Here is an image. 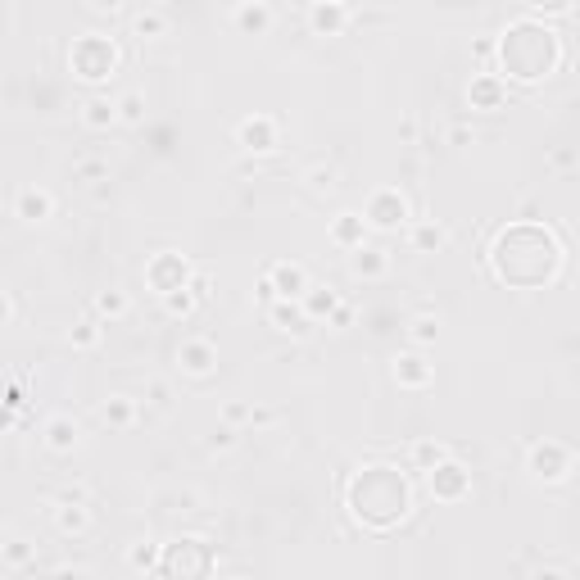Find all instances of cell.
I'll use <instances>...</instances> for the list:
<instances>
[{
  "mask_svg": "<svg viewBox=\"0 0 580 580\" xmlns=\"http://www.w3.org/2000/svg\"><path fill=\"white\" fill-rule=\"evenodd\" d=\"M408 508H413V490H408V481L395 468H363L350 481V513L363 526L385 530V526L404 522Z\"/></svg>",
  "mask_w": 580,
  "mask_h": 580,
  "instance_id": "obj_1",
  "label": "cell"
},
{
  "mask_svg": "<svg viewBox=\"0 0 580 580\" xmlns=\"http://www.w3.org/2000/svg\"><path fill=\"white\" fill-rule=\"evenodd\" d=\"M530 36H535V42L526 46L522 23H517L513 32H504V42H499V55H504V68H508V77H522V82H539V77H549L553 59H545V50H549V55H558V46H553V32L535 27Z\"/></svg>",
  "mask_w": 580,
  "mask_h": 580,
  "instance_id": "obj_2",
  "label": "cell"
},
{
  "mask_svg": "<svg viewBox=\"0 0 580 580\" xmlns=\"http://www.w3.org/2000/svg\"><path fill=\"white\" fill-rule=\"evenodd\" d=\"M68 64H73L77 77H87V82H104V77L119 68V46H113V36H104V32H82L68 50Z\"/></svg>",
  "mask_w": 580,
  "mask_h": 580,
  "instance_id": "obj_3",
  "label": "cell"
},
{
  "mask_svg": "<svg viewBox=\"0 0 580 580\" xmlns=\"http://www.w3.org/2000/svg\"><path fill=\"white\" fill-rule=\"evenodd\" d=\"M159 576L164 580H209L213 576V549L205 539H177L159 558Z\"/></svg>",
  "mask_w": 580,
  "mask_h": 580,
  "instance_id": "obj_4",
  "label": "cell"
},
{
  "mask_svg": "<svg viewBox=\"0 0 580 580\" xmlns=\"http://www.w3.org/2000/svg\"><path fill=\"white\" fill-rule=\"evenodd\" d=\"M359 218H363L367 227H376V231H395V227H404V222L413 218V205H408V196H404L399 186H381Z\"/></svg>",
  "mask_w": 580,
  "mask_h": 580,
  "instance_id": "obj_5",
  "label": "cell"
},
{
  "mask_svg": "<svg viewBox=\"0 0 580 580\" xmlns=\"http://www.w3.org/2000/svg\"><path fill=\"white\" fill-rule=\"evenodd\" d=\"M145 282H150V290H154V295L190 290V263H186L182 254L164 250V254H154V259L145 263Z\"/></svg>",
  "mask_w": 580,
  "mask_h": 580,
  "instance_id": "obj_6",
  "label": "cell"
},
{
  "mask_svg": "<svg viewBox=\"0 0 580 580\" xmlns=\"http://www.w3.org/2000/svg\"><path fill=\"white\" fill-rule=\"evenodd\" d=\"M571 462H576V453L567 445H558V440L530 445V453H526V468H530L535 481H567L571 476Z\"/></svg>",
  "mask_w": 580,
  "mask_h": 580,
  "instance_id": "obj_7",
  "label": "cell"
},
{
  "mask_svg": "<svg viewBox=\"0 0 580 580\" xmlns=\"http://www.w3.org/2000/svg\"><path fill=\"white\" fill-rule=\"evenodd\" d=\"M259 290H263V299H299L308 290V273L299 263H273Z\"/></svg>",
  "mask_w": 580,
  "mask_h": 580,
  "instance_id": "obj_8",
  "label": "cell"
},
{
  "mask_svg": "<svg viewBox=\"0 0 580 580\" xmlns=\"http://www.w3.org/2000/svg\"><path fill=\"white\" fill-rule=\"evenodd\" d=\"M236 141L254 154H267V150H277L282 145V123L273 119V113H254V119H245L236 128Z\"/></svg>",
  "mask_w": 580,
  "mask_h": 580,
  "instance_id": "obj_9",
  "label": "cell"
},
{
  "mask_svg": "<svg viewBox=\"0 0 580 580\" xmlns=\"http://www.w3.org/2000/svg\"><path fill=\"white\" fill-rule=\"evenodd\" d=\"M427 481H431V494L440 499V504H453V499H462L472 490V481H468V468H462V462H440L436 472H427Z\"/></svg>",
  "mask_w": 580,
  "mask_h": 580,
  "instance_id": "obj_10",
  "label": "cell"
},
{
  "mask_svg": "<svg viewBox=\"0 0 580 580\" xmlns=\"http://www.w3.org/2000/svg\"><path fill=\"white\" fill-rule=\"evenodd\" d=\"M177 367L186 372V376H196V381H205L213 367H218V350H213V340H182V350H177Z\"/></svg>",
  "mask_w": 580,
  "mask_h": 580,
  "instance_id": "obj_11",
  "label": "cell"
},
{
  "mask_svg": "<svg viewBox=\"0 0 580 580\" xmlns=\"http://www.w3.org/2000/svg\"><path fill=\"white\" fill-rule=\"evenodd\" d=\"M14 213H19L23 222H46V218L55 213V196H50L46 186H27V190H19Z\"/></svg>",
  "mask_w": 580,
  "mask_h": 580,
  "instance_id": "obj_12",
  "label": "cell"
},
{
  "mask_svg": "<svg viewBox=\"0 0 580 580\" xmlns=\"http://www.w3.org/2000/svg\"><path fill=\"white\" fill-rule=\"evenodd\" d=\"M504 96H508V82H504V77H494V73L472 77V91H468L472 109H504Z\"/></svg>",
  "mask_w": 580,
  "mask_h": 580,
  "instance_id": "obj_13",
  "label": "cell"
},
{
  "mask_svg": "<svg viewBox=\"0 0 580 580\" xmlns=\"http://www.w3.org/2000/svg\"><path fill=\"white\" fill-rule=\"evenodd\" d=\"M395 381L404 385V391H421V385H431V363L421 354H395Z\"/></svg>",
  "mask_w": 580,
  "mask_h": 580,
  "instance_id": "obj_14",
  "label": "cell"
},
{
  "mask_svg": "<svg viewBox=\"0 0 580 580\" xmlns=\"http://www.w3.org/2000/svg\"><path fill=\"white\" fill-rule=\"evenodd\" d=\"M331 241L340 245V250H363V241H367V222L359 218V213H340L336 222H331Z\"/></svg>",
  "mask_w": 580,
  "mask_h": 580,
  "instance_id": "obj_15",
  "label": "cell"
},
{
  "mask_svg": "<svg viewBox=\"0 0 580 580\" xmlns=\"http://www.w3.org/2000/svg\"><path fill=\"white\" fill-rule=\"evenodd\" d=\"M299 308H304L308 322H318V318H331L336 308H340V295H336L331 286H308V290L299 295Z\"/></svg>",
  "mask_w": 580,
  "mask_h": 580,
  "instance_id": "obj_16",
  "label": "cell"
},
{
  "mask_svg": "<svg viewBox=\"0 0 580 580\" xmlns=\"http://www.w3.org/2000/svg\"><path fill=\"white\" fill-rule=\"evenodd\" d=\"M354 19V10L350 5H308V23H313V32L318 36H336L344 23Z\"/></svg>",
  "mask_w": 580,
  "mask_h": 580,
  "instance_id": "obj_17",
  "label": "cell"
},
{
  "mask_svg": "<svg viewBox=\"0 0 580 580\" xmlns=\"http://www.w3.org/2000/svg\"><path fill=\"white\" fill-rule=\"evenodd\" d=\"M46 445L55 453H73L77 445H82V427H77L73 417H50L46 421Z\"/></svg>",
  "mask_w": 580,
  "mask_h": 580,
  "instance_id": "obj_18",
  "label": "cell"
},
{
  "mask_svg": "<svg viewBox=\"0 0 580 580\" xmlns=\"http://www.w3.org/2000/svg\"><path fill=\"white\" fill-rule=\"evenodd\" d=\"M267 318H273V327L277 331H308V318H304V308H299V299H273L267 304Z\"/></svg>",
  "mask_w": 580,
  "mask_h": 580,
  "instance_id": "obj_19",
  "label": "cell"
},
{
  "mask_svg": "<svg viewBox=\"0 0 580 580\" xmlns=\"http://www.w3.org/2000/svg\"><path fill=\"white\" fill-rule=\"evenodd\" d=\"M231 19H236L241 32L259 36V32L273 27V5H236V10H231Z\"/></svg>",
  "mask_w": 580,
  "mask_h": 580,
  "instance_id": "obj_20",
  "label": "cell"
},
{
  "mask_svg": "<svg viewBox=\"0 0 580 580\" xmlns=\"http://www.w3.org/2000/svg\"><path fill=\"white\" fill-rule=\"evenodd\" d=\"M453 453H449V445H440V440H417L413 445V468L417 472H436L440 462H449Z\"/></svg>",
  "mask_w": 580,
  "mask_h": 580,
  "instance_id": "obj_21",
  "label": "cell"
},
{
  "mask_svg": "<svg viewBox=\"0 0 580 580\" xmlns=\"http://www.w3.org/2000/svg\"><path fill=\"white\" fill-rule=\"evenodd\" d=\"M82 123L96 128V132H104V128L119 123V109H113V100H104V96H91V100L82 104Z\"/></svg>",
  "mask_w": 580,
  "mask_h": 580,
  "instance_id": "obj_22",
  "label": "cell"
},
{
  "mask_svg": "<svg viewBox=\"0 0 580 580\" xmlns=\"http://www.w3.org/2000/svg\"><path fill=\"white\" fill-rule=\"evenodd\" d=\"M55 526L59 530H87L91 526V513L82 508V494H68V504L55 508Z\"/></svg>",
  "mask_w": 580,
  "mask_h": 580,
  "instance_id": "obj_23",
  "label": "cell"
},
{
  "mask_svg": "<svg viewBox=\"0 0 580 580\" xmlns=\"http://www.w3.org/2000/svg\"><path fill=\"white\" fill-rule=\"evenodd\" d=\"M159 558H164V549L154 545V539H136V545H128V567L132 571H159Z\"/></svg>",
  "mask_w": 580,
  "mask_h": 580,
  "instance_id": "obj_24",
  "label": "cell"
},
{
  "mask_svg": "<svg viewBox=\"0 0 580 580\" xmlns=\"http://www.w3.org/2000/svg\"><path fill=\"white\" fill-rule=\"evenodd\" d=\"M385 267H391V254L385 250H354V277H381Z\"/></svg>",
  "mask_w": 580,
  "mask_h": 580,
  "instance_id": "obj_25",
  "label": "cell"
},
{
  "mask_svg": "<svg viewBox=\"0 0 580 580\" xmlns=\"http://www.w3.org/2000/svg\"><path fill=\"white\" fill-rule=\"evenodd\" d=\"M132 32L136 36H164L168 32V10H141V14H132Z\"/></svg>",
  "mask_w": 580,
  "mask_h": 580,
  "instance_id": "obj_26",
  "label": "cell"
},
{
  "mask_svg": "<svg viewBox=\"0 0 580 580\" xmlns=\"http://www.w3.org/2000/svg\"><path fill=\"white\" fill-rule=\"evenodd\" d=\"M440 245H445V227H436V222H417L413 227V250L417 254H431Z\"/></svg>",
  "mask_w": 580,
  "mask_h": 580,
  "instance_id": "obj_27",
  "label": "cell"
},
{
  "mask_svg": "<svg viewBox=\"0 0 580 580\" xmlns=\"http://www.w3.org/2000/svg\"><path fill=\"white\" fill-rule=\"evenodd\" d=\"M128 308H132L128 290H100V295H96V313H100V318H123Z\"/></svg>",
  "mask_w": 580,
  "mask_h": 580,
  "instance_id": "obj_28",
  "label": "cell"
},
{
  "mask_svg": "<svg viewBox=\"0 0 580 580\" xmlns=\"http://www.w3.org/2000/svg\"><path fill=\"white\" fill-rule=\"evenodd\" d=\"M100 413H104V421H113V427H128V421L136 417V404L128 395H109V404Z\"/></svg>",
  "mask_w": 580,
  "mask_h": 580,
  "instance_id": "obj_29",
  "label": "cell"
},
{
  "mask_svg": "<svg viewBox=\"0 0 580 580\" xmlns=\"http://www.w3.org/2000/svg\"><path fill=\"white\" fill-rule=\"evenodd\" d=\"M113 109H119L123 123H141V119H145V96H141V91H128L123 100H113Z\"/></svg>",
  "mask_w": 580,
  "mask_h": 580,
  "instance_id": "obj_30",
  "label": "cell"
},
{
  "mask_svg": "<svg viewBox=\"0 0 580 580\" xmlns=\"http://www.w3.org/2000/svg\"><path fill=\"white\" fill-rule=\"evenodd\" d=\"M436 331H440V322H436V318H417V322H413V340H417V344H431V340H436Z\"/></svg>",
  "mask_w": 580,
  "mask_h": 580,
  "instance_id": "obj_31",
  "label": "cell"
},
{
  "mask_svg": "<svg viewBox=\"0 0 580 580\" xmlns=\"http://www.w3.org/2000/svg\"><path fill=\"white\" fill-rule=\"evenodd\" d=\"M96 340H100V327H96V322H77V331H73V344H82V350H91Z\"/></svg>",
  "mask_w": 580,
  "mask_h": 580,
  "instance_id": "obj_32",
  "label": "cell"
},
{
  "mask_svg": "<svg viewBox=\"0 0 580 580\" xmlns=\"http://www.w3.org/2000/svg\"><path fill=\"white\" fill-rule=\"evenodd\" d=\"M164 304H168V313H190V295H186V290L164 295Z\"/></svg>",
  "mask_w": 580,
  "mask_h": 580,
  "instance_id": "obj_33",
  "label": "cell"
},
{
  "mask_svg": "<svg viewBox=\"0 0 580 580\" xmlns=\"http://www.w3.org/2000/svg\"><path fill=\"white\" fill-rule=\"evenodd\" d=\"M308 177H313V182H308V186H318V190H322V186H327V190L336 186V173H331V168H313V173H308Z\"/></svg>",
  "mask_w": 580,
  "mask_h": 580,
  "instance_id": "obj_34",
  "label": "cell"
},
{
  "mask_svg": "<svg viewBox=\"0 0 580 580\" xmlns=\"http://www.w3.org/2000/svg\"><path fill=\"white\" fill-rule=\"evenodd\" d=\"M5 558H10V562H27V558H32V549L23 545V539H14V545L5 549Z\"/></svg>",
  "mask_w": 580,
  "mask_h": 580,
  "instance_id": "obj_35",
  "label": "cell"
},
{
  "mask_svg": "<svg viewBox=\"0 0 580 580\" xmlns=\"http://www.w3.org/2000/svg\"><path fill=\"white\" fill-rule=\"evenodd\" d=\"M245 417H254L250 404H227V421H245Z\"/></svg>",
  "mask_w": 580,
  "mask_h": 580,
  "instance_id": "obj_36",
  "label": "cell"
},
{
  "mask_svg": "<svg viewBox=\"0 0 580 580\" xmlns=\"http://www.w3.org/2000/svg\"><path fill=\"white\" fill-rule=\"evenodd\" d=\"M535 580H567L562 567H545V571H535Z\"/></svg>",
  "mask_w": 580,
  "mask_h": 580,
  "instance_id": "obj_37",
  "label": "cell"
},
{
  "mask_svg": "<svg viewBox=\"0 0 580 580\" xmlns=\"http://www.w3.org/2000/svg\"><path fill=\"white\" fill-rule=\"evenodd\" d=\"M50 580H87V571H55Z\"/></svg>",
  "mask_w": 580,
  "mask_h": 580,
  "instance_id": "obj_38",
  "label": "cell"
},
{
  "mask_svg": "<svg viewBox=\"0 0 580 580\" xmlns=\"http://www.w3.org/2000/svg\"><path fill=\"white\" fill-rule=\"evenodd\" d=\"M10 322V295H0V327Z\"/></svg>",
  "mask_w": 580,
  "mask_h": 580,
  "instance_id": "obj_39",
  "label": "cell"
},
{
  "mask_svg": "<svg viewBox=\"0 0 580 580\" xmlns=\"http://www.w3.org/2000/svg\"><path fill=\"white\" fill-rule=\"evenodd\" d=\"M0 427H14V417H10L5 408H0Z\"/></svg>",
  "mask_w": 580,
  "mask_h": 580,
  "instance_id": "obj_40",
  "label": "cell"
},
{
  "mask_svg": "<svg viewBox=\"0 0 580 580\" xmlns=\"http://www.w3.org/2000/svg\"><path fill=\"white\" fill-rule=\"evenodd\" d=\"M231 580H245V576H231Z\"/></svg>",
  "mask_w": 580,
  "mask_h": 580,
  "instance_id": "obj_41",
  "label": "cell"
}]
</instances>
